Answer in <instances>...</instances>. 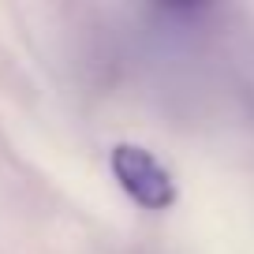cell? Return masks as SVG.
<instances>
[{"label":"cell","instance_id":"1","mask_svg":"<svg viewBox=\"0 0 254 254\" xmlns=\"http://www.w3.org/2000/svg\"><path fill=\"white\" fill-rule=\"evenodd\" d=\"M109 168L116 176V183L124 187V194L138 209L165 213L180 198V187H176L172 172L138 142H116L109 150Z\"/></svg>","mask_w":254,"mask_h":254}]
</instances>
